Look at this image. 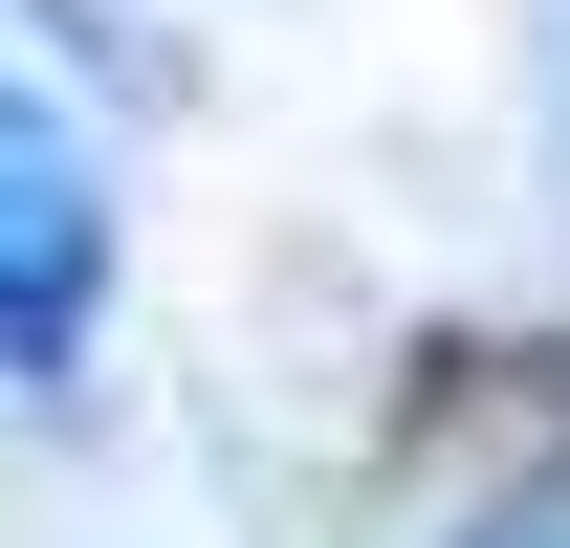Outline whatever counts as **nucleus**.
I'll use <instances>...</instances> for the list:
<instances>
[{
	"mask_svg": "<svg viewBox=\"0 0 570 548\" xmlns=\"http://www.w3.org/2000/svg\"><path fill=\"white\" fill-rule=\"evenodd\" d=\"M88 330H110V176L45 88H0V373L22 395H67Z\"/></svg>",
	"mask_w": 570,
	"mask_h": 548,
	"instance_id": "1",
	"label": "nucleus"
},
{
	"mask_svg": "<svg viewBox=\"0 0 570 548\" xmlns=\"http://www.w3.org/2000/svg\"><path fill=\"white\" fill-rule=\"evenodd\" d=\"M45 22H67V45H88L110 88H154V22H132V0H45Z\"/></svg>",
	"mask_w": 570,
	"mask_h": 548,
	"instance_id": "3",
	"label": "nucleus"
},
{
	"mask_svg": "<svg viewBox=\"0 0 570 548\" xmlns=\"http://www.w3.org/2000/svg\"><path fill=\"white\" fill-rule=\"evenodd\" d=\"M417 548H570V439H504L483 482H439Z\"/></svg>",
	"mask_w": 570,
	"mask_h": 548,
	"instance_id": "2",
	"label": "nucleus"
}]
</instances>
